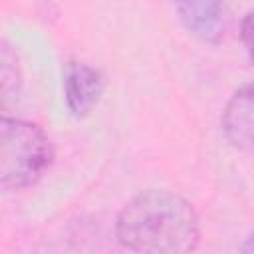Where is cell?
<instances>
[{"mask_svg":"<svg viewBox=\"0 0 254 254\" xmlns=\"http://www.w3.org/2000/svg\"><path fill=\"white\" fill-rule=\"evenodd\" d=\"M117 240L133 252L185 254L198 246L200 226L190 202L169 190H145L117 216Z\"/></svg>","mask_w":254,"mask_h":254,"instance_id":"cell-1","label":"cell"},{"mask_svg":"<svg viewBox=\"0 0 254 254\" xmlns=\"http://www.w3.org/2000/svg\"><path fill=\"white\" fill-rule=\"evenodd\" d=\"M54 159L48 135L34 123L14 117L0 121V187L20 190L36 183Z\"/></svg>","mask_w":254,"mask_h":254,"instance_id":"cell-2","label":"cell"},{"mask_svg":"<svg viewBox=\"0 0 254 254\" xmlns=\"http://www.w3.org/2000/svg\"><path fill=\"white\" fill-rule=\"evenodd\" d=\"M183 26L202 42H220L230 26V12L224 0H175Z\"/></svg>","mask_w":254,"mask_h":254,"instance_id":"cell-3","label":"cell"},{"mask_svg":"<svg viewBox=\"0 0 254 254\" xmlns=\"http://www.w3.org/2000/svg\"><path fill=\"white\" fill-rule=\"evenodd\" d=\"M222 131L234 147L254 153V83L242 85L230 97L222 111Z\"/></svg>","mask_w":254,"mask_h":254,"instance_id":"cell-4","label":"cell"},{"mask_svg":"<svg viewBox=\"0 0 254 254\" xmlns=\"http://www.w3.org/2000/svg\"><path fill=\"white\" fill-rule=\"evenodd\" d=\"M64 91L67 109L75 117H83L99 101L103 91L101 73L87 64H67L64 75Z\"/></svg>","mask_w":254,"mask_h":254,"instance_id":"cell-5","label":"cell"},{"mask_svg":"<svg viewBox=\"0 0 254 254\" xmlns=\"http://www.w3.org/2000/svg\"><path fill=\"white\" fill-rule=\"evenodd\" d=\"M240 36H242V44L246 48V54L250 58V62L254 64V10H250L240 26Z\"/></svg>","mask_w":254,"mask_h":254,"instance_id":"cell-6","label":"cell"},{"mask_svg":"<svg viewBox=\"0 0 254 254\" xmlns=\"http://www.w3.org/2000/svg\"><path fill=\"white\" fill-rule=\"evenodd\" d=\"M242 250H244V252H254V234L246 240V244L242 246Z\"/></svg>","mask_w":254,"mask_h":254,"instance_id":"cell-7","label":"cell"}]
</instances>
